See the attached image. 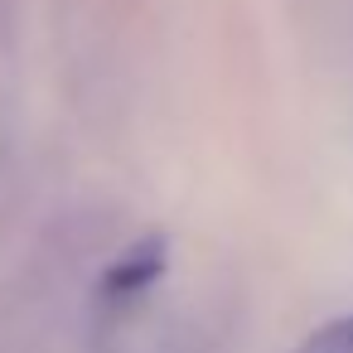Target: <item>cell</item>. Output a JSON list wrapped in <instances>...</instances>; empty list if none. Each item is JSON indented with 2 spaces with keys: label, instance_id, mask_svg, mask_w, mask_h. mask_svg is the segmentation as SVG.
I'll use <instances>...</instances> for the list:
<instances>
[{
  "label": "cell",
  "instance_id": "1",
  "mask_svg": "<svg viewBox=\"0 0 353 353\" xmlns=\"http://www.w3.org/2000/svg\"><path fill=\"white\" fill-rule=\"evenodd\" d=\"M160 271H165V242H160V237H145L126 261H117V266L107 271V295H136V290H145Z\"/></svg>",
  "mask_w": 353,
  "mask_h": 353
},
{
  "label": "cell",
  "instance_id": "2",
  "mask_svg": "<svg viewBox=\"0 0 353 353\" xmlns=\"http://www.w3.org/2000/svg\"><path fill=\"white\" fill-rule=\"evenodd\" d=\"M305 353H353V314H343V319H334L329 329H319V334L305 343Z\"/></svg>",
  "mask_w": 353,
  "mask_h": 353
}]
</instances>
